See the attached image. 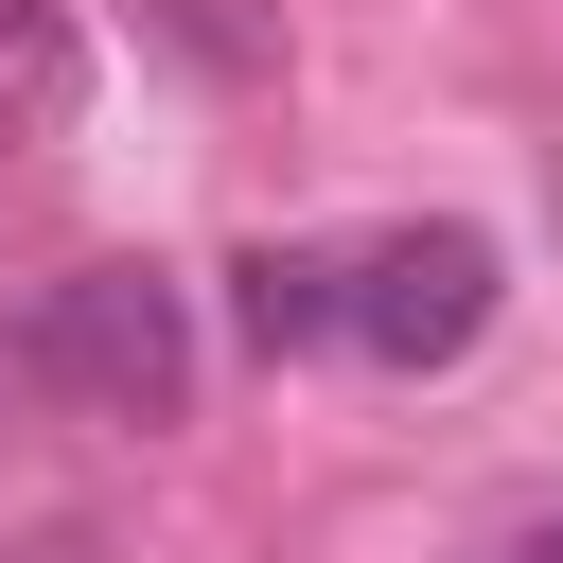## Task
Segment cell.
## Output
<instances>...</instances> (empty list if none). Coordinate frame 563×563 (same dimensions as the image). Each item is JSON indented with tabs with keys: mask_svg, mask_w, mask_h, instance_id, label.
<instances>
[{
	"mask_svg": "<svg viewBox=\"0 0 563 563\" xmlns=\"http://www.w3.org/2000/svg\"><path fill=\"white\" fill-rule=\"evenodd\" d=\"M493 334V229L422 211V229H369L352 246V352L369 369H457Z\"/></svg>",
	"mask_w": 563,
	"mask_h": 563,
	"instance_id": "cell-2",
	"label": "cell"
},
{
	"mask_svg": "<svg viewBox=\"0 0 563 563\" xmlns=\"http://www.w3.org/2000/svg\"><path fill=\"white\" fill-rule=\"evenodd\" d=\"M229 317H246L264 369H282V352H334V334H352V246H246V264H229Z\"/></svg>",
	"mask_w": 563,
	"mask_h": 563,
	"instance_id": "cell-3",
	"label": "cell"
},
{
	"mask_svg": "<svg viewBox=\"0 0 563 563\" xmlns=\"http://www.w3.org/2000/svg\"><path fill=\"white\" fill-rule=\"evenodd\" d=\"M493 563H563V510H528V528H510V545H493Z\"/></svg>",
	"mask_w": 563,
	"mask_h": 563,
	"instance_id": "cell-5",
	"label": "cell"
},
{
	"mask_svg": "<svg viewBox=\"0 0 563 563\" xmlns=\"http://www.w3.org/2000/svg\"><path fill=\"white\" fill-rule=\"evenodd\" d=\"M70 106H88V35L53 0H0V141H53Z\"/></svg>",
	"mask_w": 563,
	"mask_h": 563,
	"instance_id": "cell-4",
	"label": "cell"
},
{
	"mask_svg": "<svg viewBox=\"0 0 563 563\" xmlns=\"http://www.w3.org/2000/svg\"><path fill=\"white\" fill-rule=\"evenodd\" d=\"M18 369L88 422H176L194 405V299L158 264H53L35 317H18Z\"/></svg>",
	"mask_w": 563,
	"mask_h": 563,
	"instance_id": "cell-1",
	"label": "cell"
}]
</instances>
